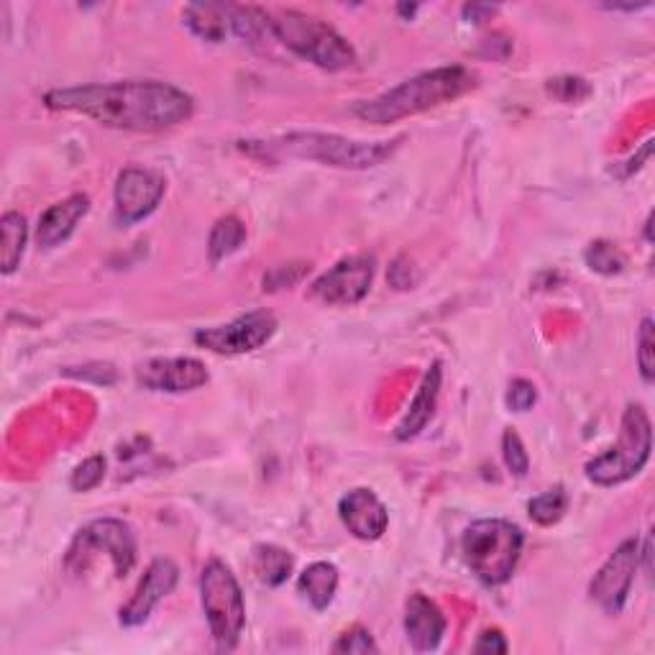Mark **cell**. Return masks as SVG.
I'll return each instance as SVG.
<instances>
[{
  "label": "cell",
  "mask_w": 655,
  "mask_h": 655,
  "mask_svg": "<svg viewBox=\"0 0 655 655\" xmlns=\"http://www.w3.org/2000/svg\"><path fill=\"white\" fill-rule=\"evenodd\" d=\"M29 228L21 213H6L0 221V259H3V275H13L19 269L21 256L27 252Z\"/></svg>",
  "instance_id": "obj_21"
},
{
  "label": "cell",
  "mask_w": 655,
  "mask_h": 655,
  "mask_svg": "<svg viewBox=\"0 0 655 655\" xmlns=\"http://www.w3.org/2000/svg\"><path fill=\"white\" fill-rule=\"evenodd\" d=\"M508 408L512 412H528L533 410V405L538 402V392H535V385L528 379H515L508 389Z\"/></svg>",
  "instance_id": "obj_31"
},
{
  "label": "cell",
  "mask_w": 655,
  "mask_h": 655,
  "mask_svg": "<svg viewBox=\"0 0 655 655\" xmlns=\"http://www.w3.org/2000/svg\"><path fill=\"white\" fill-rule=\"evenodd\" d=\"M502 459H504V467L510 469V474L528 477L530 456L525 451V443H522V438L512 428L504 430V436H502Z\"/></svg>",
  "instance_id": "obj_26"
},
{
  "label": "cell",
  "mask_w": 655,
  "mask_h": 655,
  "mask_svg": "<svg viewBox=\"0 0 655 655\" xmlns=\"http://www.w3.org/2000/svg\"><path fill=\"white\" fill-rule=\"evenodd\" d=\"M90 213V197L88 195H70L68 201L57 203L49 211L41 213L37 226V242L41 248H57L62 246L74 234L78 223Z\"/></svg>",
  "instance_id": "obj_18"
},
{
  "label": "cell",
  "mask_w": 655,
  "mask_h": 655,
  "mask_svg": "<svg viewBox=\"0 0 655 655\" xmlns=\"http://www.w3.org/2000/svg\"><path fill=\"white\" fill-rule=\"evenodd\" d=\"M405 633L418 653H430L441 645L446 635V617L441 607L426 594H412L405 604Z\"/></svg>",
  "instance_id": "obj_16"
},
{
  "label": "cell",
  "mask_w": 655,
  "mask_h": 655,
  "mask_svg": "<svg viewBox=\"0 0 655 655\" xmlns=\"http://www.w3.org/2000/svg\"><path fill=\"white\" fill-rule=\"evenodd\" d=\"M375 269L377 259L371 254L346 256L326 275L313 282V297H318L326 305H338V308L361 303L369 295L371 282H375Z\"/></svg>",
  "instance_id": "obj_11"
},
{
  "label": "cell",
  "mask_w": 655,
  "mask_h": 655,
  "mask_svg": "<svg viewBox=\"0 0 655 655\" xmlns=\"http://www.w3.org/2000/svg\"><path fill=\"white\" fill-rule=\"evenodd\" d=\"M47 108L88 115L108 129L156 134L193 119L195 103L185 90L160 80H121L101 85L57 88L44 95Z\"/></svg>",
  "instance_id": "obj_1"
},
{
  "label": "cell",
  "mask_w": 655,
  "mask_h": 655,
  "mask_svg": "<svg viewBox=\"0 0 655 655\" xmlns=\"http://www.w3.org/2000/svg\"><path fill=\"white\" fill-rule=\"evenodd\" d=\"M637 569H641V541L627 538L617 545L615 553H610V559L602 563L589 584L592 602L600 604L607 615H620L627 604Z\"/></svg>",
  "instance_id": "obj_10"
},
{
  "label": "cell",
  "mask_w": 655,
  "mask_h": 655,
  "mask_svg": "<svg viewBox=\"0 0 655 655\" xmlns=\"http://www.w3.org/2000/svg\"><path fill=\"white\" fill-rule=\"evenodd\" d=\"M379 645L375 643L369 630L364 627H354L338 637L334 645V653H377Z\"/></svg>",
  "instance_id": "obj_29"
},
{
  "label": "cell",
  "mask_w": 655,
  "mask_h": 655,
  "mask_svg": "<svg viewBox=\"0 0 655 655\" xmlns=\"http://www.w3.org/2000/svg\"><path fill=\"white\" fill-rule=\"evenodd\" d=\"M653 451V426L641 405H627L622 415L620 441L584 467V474L596 487H617L643 471Z\"/></svg>",
  "instance_id": "obj_6"
},
{
  "label": "cell",
  "mask_w": 655,
  "mask_h": 655,
  "mask_svg": "<svg viewBox=\"0 0 655 655\" xmlns=\"http://www.w3.org/2000/svg\"><path fill=\"white\" fill-rule=\"evenodd\" d=\"M269 37L285 44L289 52L303 57L305 62L328 72H341L356 64V52L348 41L338 34L326 21L315 16L282 8V11H267Z\"/></svg>",
  "instance_id": "obj_4"
},
{
  "label": "cell",
  "mask_w": 655,
  "mask_h": 655,
  "mask_svg": "<svg viewBox=\"0 0 655 655\" xmlns=\"http://www.w3.org/2000/svg\"><path fill=\"white\" fill-rule=\"evenodd\" d=\"M246 244V226L236 215H226V218L215 221L211 231V238H207V256H211V264H221L228 259L231 254H236L238 248Z\"/></svg>",
  "instance_id": "obj_23"
},
{
  "label": "cell",
  "mask_w": 655,
  "mask_h": 655,
  "mask_svg": "<svg viewBox=\"0 0 655 655\" xmlns=\"http://www.w3.org/2000/svg\"><path fill=\"white\" fill-rule=\"evenodd\" d=\"M397 11L405 13V16H412L415 11H418V6H397Z\"/></svg>",
  "instance_id": "obj_37"
},
{
  "label": "cell",
  "mask_w": 655,
  "mask_h": 655,
  "mask_svg": "<svg viewBox=\"0 0 655 655\" xmlns=\"http://www.w3.org/2000/svg\"><path fill=\"white\" fill-rule=\"evenodd\" d=\"M338 518L346 525L348 533L359 541H379L389 528V512L385 502L371 492V489H351L341 502H338Z\"/></svg>",
  "instance_id": "obj_15"
},
{
  "label": "cell",
  "mask_w": 655,
  "mask_h": 655,
  "mask_svg": "<svg viewBox=\"0 0 655 655\" xmlns=\"http://www.w3.org/2000/svg\"><path fill=\"white\" fill-rule=\"evenodd\" d=\"M549 93L563 103H576L592 93V88L582 78H555L549 82Z\"/></svg>",
  "instance_id": "obj_30"
},
{
  "label": "cell",
  "mask_w": 655,
  "mask_h": 655,
  "mask_svg": "<svg viewBox=\"0 0 655 655\" xmlns=\"http://www.w3.org/2000/svg\"><path fill=\"white\" fill-rule=\"evenodd\" d=\"M525 535L508 520H477L463 530L461 551L474 576L487 586L508 584L515 574Z\"/></svg>",
  "instance_id": "obj_5"
},
{
  "label": "cell",
  "mask_w": 655,
  "mask_h": 655,
  "mask_svg": "<svg viewBox=\"0 0 655 655\" xmlns=\"http://www.w3.org/2000/svg\"><path fill=\"white\" fill-rule=\"evenodd\" d=\"M177 582H180V569L172 559H156L149 563L146 574L141 576L136 592L131 594V600L123 604L119 612L121 625L123 627L144 625L156 604L174 592Z\"/></svg>",
  "instance_id": "obj_13"
},
{
  "label": "cell",
  "mask_w": 655,
  "mask_h": 655,
  "mask_svg": "<svg viewBox=\"0 0 655 655\" xmlns=\"http://www.w3.org/2000/svg\"><path fill=\"white\" fill-rule=\"evenodd\" d=\"M277 334V318L269 310H254L236 318L228 326L203 328L195 334V344L221 356H242L259 351Z\"/></svg>",
  "instance_id": "obj_9"
},
{
  "label": "cell",
  "mask_w": 655,
  "mask_h": 655,
  "mask_svg": "<svg viewBox=\"0 0 655 655\" xmlns=\"http://www.w3.org/2000/svg\"><path fill=\"white\" fill-rule=\"evenodd\" d=\"M310 267L308 264H285V267H277L269 277H264V289H282V287H293L300 282L305 275H308Z\"/></svg>",
  "instance_id": "obj_32"
},
{
  "label": "cell",
  "mask_w": 655,
  "mask_h": 655,
  "mask_svg": "<svg viewBox=\"0 0 655 655\" xmlns=\"http://www.w3.org/2000/svg\"><path fill=\"white\" fill-rule=\"evenodd\" d=\"M494 13H497V6H482V3L463 6V19L474 21V23H482L487 19H492Z\"/></svg>",
  "instance_id": "obj_35"
},
{
  "label": "cell",
  "mask_w": 655,
  "mask_h": 655,
  "mask_svg": "<svg viewBox=\"0 0 655 655\" xmlns=\"http://www.w3.org/2000/svg\"><path fill=\"white\" fill-rule=\"evenodd\" d=\"M387 279H389V285L397 287V289H412L415 285H418V275H415L408 256H397V259L392 262V267H389Z\"/></svg>",
  "instance_id": "obj_33"
},
{
  "label": "cell",
  "mask_w": 655,
  "mask_h": 655,
  "mask_svg": "<svg viewBox=\"0 0 655 655\" xmlns=\"http://www.w3.org/2000/svg\"><path fill=\"white\" fill-rule=\"evenodd\" d=\"M566 510H569V494L563 492V487L549 489V492L538 494L528 502L530 520L538 522V525H543V528L555 525V522L566 515Z\"/></svg>",
  "instance_id": "obj_24"
},
{
  "label": "cell",
  "mask_w": 655,
  "mask_h": 655,
  "mask_svg": "<svg viewBox=\"0 0 655 655\" xmlns=\"http://www.w3.org/2000/svg\"><path fill=\"white\" fill-rule=\"evenodd\" d=\"M637 369L645 385L655 379V341H653V320L645 318L637 330Z\"/></svg>",
  "instance_id": "obj_28"
},
{
  "label": "cell",
  "mask_w": 655,
  "mask_h": 655,
  "mask_svg": "<svg viewBox=\"0 0 655 655\" xmlns=\"http://www.w3.org/2000/svg\"><path fill=\"white\" fill-rule=\"evenodd\" d=\"M441 385H443L441 361H433L430 364V369L426 371V377H422L418 395L412 397L408 412H405V418L400 420V426H397V430H395L397 441H412V438H418L422 430L428 428V422L433 420L436 408H438Z\"/></svg>",
  "instance_id": "obj_17"
},
{
  "label": "cell",
  "mask_w": 655,
  "mask_h": 655,
  "mask_svg": "<svg viewBox=\"0 0 655 655\" xmlns=\"http://www.w3.org/2000/svg\"><path fill=\"white\" fill-rule=\"evenodd\" d=\"M105 553L113 561L115 576L123 579L131 574L136 563V538L131 533V528L123 520L103 518L90 522L88 528H82L78 538H74L72 549L68 553V569L72 571H85L90 555Z\"/></svg>",
  "instance_id": "obj_8"
},
{
  "label": "cell",
  "mask_w": 655,
  "mask_h": 655,
  "mask_svg": "<svg viewBox=\"0 0 655 655\" xmlns=\"http://www.w3.org/2000/svg\"><path fill=\"white\" fill-rule=\"evenodd\" d=\"M338 569L328 561H315L297 579V592L310 602L313 610H328L336 600Z\"/></svg>",
  "instance_id": "obj_19"
},
{
  "label": "cell",
  "mask_w": 655,
  "mask_h": 655,
  "mask_svg": "<svg viewBox=\"0 0 655 655\" xmlns=\"http://www.w3.org/2000/svg\"><path fill=\"white\" fill-rule=\"evenodd\" d=\"M293 553L279 549V545H256L254 549V571L262 584L282 586L293 574Z\"/></svg>",
  "instance_id": "obj_22"
},
{
  "label": "cell",
  "mask_w": 655,
  "mask_h": 655,
  "mask_svg": "<svg viewBox=\"0 0 655 655\" xmlns=\"http://www.w3.org/2000/svg\"><path fill=\"white\" fill-rule=\"evenodd\" d=\"M584 262H586L589 269L596 272V275H604V277L622 275V272H625V267H627V256L610 242L589 244L586 252H584Z\"/></svg>",
  "instance_id": "obj_25"
},
{
  "label": "cell",
  "mask_w": 655,
  "mask_h": 655,
  "mask_svg": "<svg viewBox=\"0 0 655 655\" xmlns=\"http://www.w3.org/2000/svg\"><path fill=\"white\" fill-rule=\"evenodd\" d=\"M405 136L392 141H356L338 134H315V131H297V134L277 136L269 141H244L242 149L264 160H308L338 170H371L385 164L400 152Z\"/></svg>",
  "instance_id": "obj_2"
},
{
  "label": "cell",
  "mask_w": 655,
  "mask_h": 655,
  "mask_svg": "<svg viewBox=\"0 0 655 655\" xmlns=\"http://www.w3.org/2000/svg\"><path fill=\"white\" fill-rule=\"evenodd\" d=\"M474 85L477 78L467 68H438L415 74L371 101H359L351 111L356 119L375 123V126H387V123H397L451 103Z\"/></svg>",
  "instance_id": "obj_3"
},
{
  "label": "cell",
  "mask_w": 655,
  "mask_h": 655,
  "mask_svg": "<svg viewBox=\"0 0 655 655\" xmlns=\"http://www.w3.org/2000/svg\"><path fill=\"white\" fill-rule=\"evenodd\" d=\"M477 653H508L510 645L500 630H484L474 645Z\"/></svg>",
  "instance_id": "obj_34"
},
{
  "label": "cell",
  "mask_w": 655,
  "mask_h": 655,
  "mask_svg": "<svg viewBox=\"0 0 655 655\" xmlns=\"http://www.w3.org/2000/svg\"><path fill=\"white\" fill-rule=\"evenodd\" d=\"M164 193H167V182L156 172L141 167L123 170L113 190L115 218L123 226H134L160 207Z\"/></svg>",
  "instance_id": "obj_12"
},
{
  "label": "cell",
  "mask_w": 655,
  "mask_h": 655,
  "mask_svg": "<svg viewBox=\"0 0 655 655\" xmlns=\"http://www.w3.org/2000/svg\"><path fill=\"white\" fill-rule=\"evenodd\" d=\"M182 19H185V27L193 31L197 39L218 44V41L226 39L231 29V6L193 3L185 8Z\"/></svg>",
  "instance_id": "obj_20"
},
{
  "label": "cell",
  "mask_w": 655,
  "mask_h": 655,
  "mask_svg": "<svg viewBox=\"0 0 655 655\" xmlns=\"http://www.w3.org/2000/svg\"><path fill=\"white\" fill-rule=\"evenodd\" d=\"M139 385L144 389H152V392H193V389H201L207 385L205 364L197 359H187V356H180V359H152L141 364L136 369Z\"/></svg>",
  "instance_id": "obj_14"
},
{
  "label": "cell",
  "mask_w": 655,
  "mask_h": 655,
  "mask_svg": "<svg viewBox=\"0 0 655 655\" xmlns=\"http://www.w3.org/2000/svg\"><path fill=\"white\" fill-rule=\"evenodd\" d=\"M105 467L108 463H105L103 456H90V459L78 463L70 477L72 492H90V489H95L98 484L103 482Z\"/></svg>",
  "instance_id": "obj_27"
},
{
  "label": "cell",
  "mask_w": 655,
  "mask_h": 655,
  "mask_svg": "<svg viewBox=\"0 0 655 655\" xmlns=\"http://www.w3.org/2000/svg\"><path fill=\"white\" fill-rule=\"evenodd\" d=\"M645 242L653 244V213L648 215V221H645Z\"/></svg>",
  "instance_id": "obj_36"
},
{
  "label": "cell",
  "mask_w": 655,
  "mask_h": 655,
  "mask_svg": "<svg viewBox=\"0 0 655 655\" xmlns=\"http://www.w3.org/2000/svg\"><path fill=\"white\" fill-rule=\"evenodd\" d=\"M201 600L213 641L234 651L246 627V602L238 579L223 561H211L201 574Z\"/></svg>",
  "instance_id": "obj_7"
}]
</instances>
